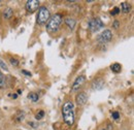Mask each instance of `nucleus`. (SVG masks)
Returning <instances> with one entry per match:
<instances>
[{
    "label": "nucleus",
    "instance_id": "1",
    "mask_svg": "<svg viewBox=\"0 0 134 130\" xmlns=\"http://www.w3.org/2000/svg\"><path fill=\"white\" fill-rule=\"evenodd\" d=\"M62 116L64 122L68 126H72L74 124L75 114H74V104L72 101H66L62 107Z\"/></svg>",
    "mask_w": 134,
    "mask_h": 130
},
{
    "label": "nucleus",
    "instance_id": "2",
    "mask_svg": "<svg viewBox=\"0 0 134 130\" xmlns=\"http://www.w3.org/2000/svg\"><path fill=\"white\" fill-rule=\"evenodd\" d=\"M62 16L60 14H55L54 16L50 17L49 21L47 22V29L49 32H56L58 31L61 23H62Z\"/></svg>",
    "mask_w": 134,
    "mask_h": 130
},
{
    "label": "nucleus",
    "instance_id": "3",
    "mask_svg": "<svg viewBox=\"0 0 134 130\" xmlns=\"http://www.w3.org/2000/svg\"><path fill=\"white\" fill-rule=\"evenodd\" d=\"M50 10L46 7V6H41L38 8V14H37V23L39 25H43L46 24L49 19H50Z\"/></svg>",
    "mask_w": 134,
    "mask_h": 130
},
{
    "label": "nucleus",
    "instance_id": "4",
    "mask_svg": "<svg viewBox=\"0 0 134 130\" xmlns=\"http://www.w3.org/2000/svg\"><path fill=\"white\" fill-rule=\"evenodd\" d=\"M103 27H104V24L99 18H94V19L90 20V22H89V29L92 32H97Z\"/></svg>",
    "mask_w": 134,
    "mask_h": 130
},
{
    "label": "nucleus",
    "instance_id": "5",
    "mask_svg": "<svg viewBox=\"0 0 134 130\" xmlns=\"http://www.w3.org/2000/svg\"><path fill=\"white\" fill-rule=\"evenodd\" d=\"M39 3H40V2H39L38 0H28V1L26 2V5H25L26 10H27L28 13H30V14L36 12V10L38 9V7H39Z\"/></svg>",
    "mask_w": 134,
    "mask_h": 130
},
{
    "label": "nucleus",
    "instance_id": "6",
    "mask_svg": "<svg viewBox=\"0 0 134 130\" xmlns=\"http://www.w3.org/2000/svg\"><path fill=\"white\" fill-rule=\"evenodd\" d=\"M111 38H113V33H111V31H110V30H104V31L97 37V40H98L99 42H101V44H105V42L110 41Z\"/></svg>",
    "mask_w": 134,
    "mask_h": 130
},
{
    "label": "nucleus",
    "instance_id": "7",
    "mask_svg": "<svg viewBox=\"0 0 134 130\" xmlns=\"http://www.w3.org/2000/svg\"><path fill=\"white\" fill-rule=\"evenodd\" d=\"M85 82H86L85 75H80V77H77L76 80L73 83V85H72V91H77V90H80V89L83 87Z\"/></svg>",
    "mask_w": 134,
    "mask_h": 130
},
{
    "label": "nucleus",
    "instance_id": "8",
    "mask_svg": "<svg viewBox=\"0 0 134 130\" xmlns=\"http://www.w3.org/2000/svg\"><path fill=\"white\" fill-rule=\"evenodd\" d=\"M87 99H88L87 94H86L85 92H81V93H79V94L76 95L75 101H76V103H77L79 105H84V104H86V102H87Z\"/></svg>",
    "mask_w": 134,
    "mask_h": 130
},
{
    "label": "nucleus",
    "instance_id": "9",
    "mask_svg": "<svg viewBox=\"0 0 134 130\" xmlns=\"http://www.w3.org/2000/svg\"><path fill=\"white\" fill-rule=\"evenodd\" d=\"M104 85H105V83L102 79H96L92 83V88L94 90H101L104 88Z\"/></svg>",
    "mask_w": 134,
    "mask_h": 130
},
{
    "label": "nucleus",
    "instance_id": "10",
    "mask_svg": "<svg viewBox=\"0 0 134 130\" xmlns=\"http://www.w3.org/2000/svg\"><path fill=\"white\" fill-rule=\"evenodd\" d=\"M14 15V10H13V8H10V7H6V8H4V10H3V17L5 18V19H10Z\"/></svg>",
    "mask_w": 134,
    "mask_h": 130
},
{
    "label": "nucleus",
    "instance_id": "11",
    "mask_svg": "<svg viewBox=\"0 0 134 130\" xmlns=\"http://www.w3.org/2000/svg\"><path fill=\"white\" fill-rule=\"evenodd\" d=\"M65 23H66V25L68 26V28L74 29V27H75V20L74 19H72V18H66L65 19Z\"/></svg>",
    "mask_w": 134,
    "mask_h": 130
},
{
    "label": "nucleus",
    "instance_id": "12",
    "mask_svg": "<svg viewBox=\"0 0 134 130\" xmlns=\"http://www.w3.org/2000/svg\"><path fill=\"white\" fill-rule=\"evenodd\" d=\"M110 69H111L113 72L119 73L122 70V66H121V64H119V63H114V64L110 65Z\"/></svg>",
    "mask_w": 134,
    "mask_h": 130
},
{
    "label": "nucleus",
    "instance_id": "13",
    "mask_svg": "<svg viewBox=\"0 0 134 130\" xmlns=\"http://www.w3.org/2000/svg\"><path fill=\"white\" fill-rule=\"evenodd\" d=\"M121 8H122V12L125 13V14H128V13L130 12V9H131L130 4L127 3V2H123L122 5H121Z\"/></svg>",
    "mask_w": 134,
    "mask_h": 130
},
{
    "label": "nucleus",
    "instance_id": "14",
    "mask_svg": "<svg viewBox=\"0 0 134 130\" xmlns=\"http://www.w3.org/2000/svg\"><path fill=\"white\" fill-rule=\"evenodd\" d=\"M5 87V79L4 75L2 74V72L0 71V89H3Z\"/></svg>",
    "mask_w": 134,
    "mask_h": 130
},
{
    "label": "nucleus",
    "instance_id": "15",
    "mask_svg": "<svg viewBox=\"0 0 134 130\" xmlns=\"http://www.w3.org/2000/svg\"><path fill=\"white\" fill-rule=\"evenodd\" d=\"M28 98H29V99H31L33 102H36V101L38 100V95H37V94H35V93H30V94L28 95Z\"/></svg>",
    "mask_w": 134,
    "mask_h": 130
},
{
    "label": "nucleus",
    "instance_id": "16",
    "mask_svg": "<svg viewBox=\"0 0 134 130\" xmlns=\"http://www.w3.org/2000/svg\"><path fill=\"white\" fill-rule=\"evenodd\" d=\"M43 116H44V112H43V111H39V112L36 114L35 118H36L37 120H40V119H42V118H43Z\"/></svg>",
    "mask_w": 134,
    "mask_h": 130
},
{
    "label": "nucleus",
    "instance_id": "17",
    "mask_svg": "<svg viewBox=\"0 0 134 130\" xmlns=\"http://www.w3.org/2000/svg\"><path fill=\"white\" fill-rule=\"evenodd\" d=\"M24 117H25V114L24 113H22V112H19L18 113V116H17V121H23L24 120Z\"/></svg>",
    "mask_w": 134,
    "mask_h": 130
},
{
    "label": "nucleus",
    "instance_id": "18",
    "mask_svg": "<svg viewBox=\"0 0 134 130\" xmlns=\"http://www.w3.org/2000/svg\"><path fill=\"white\" fill-rule=\"evenodd\" d=\"M120 10H121V9H120L119 7H115L114 9H111V12H110V14H111L113 16H116V15H118V14L120 13Z\"/></svg>",
    "mask_w": 134,
    "mask_h": 130
},
{
    "label": "nucleus",
    "instance_id": "19",
    "mask_svg": "<svg viewBox=\"0 0 134 130\" xmlns=\"http://www.w3.org/2000/svg\"><path fill=\"white\" fill-rule=\"evenodd\" d=\"M0 67L2 68V69H4V70H8V68H7V65L5 64L1 59H0Z\"/></svg>",
    "mask_w": 134,
    "mask_h": 130
},
{
    "label": "nucleus",
    "instance_id": "20",
    "mask_svg": "<svg viewBox=\"0 0 134 130\" xmlns=\"http://www.w3.org/2000/svg\"><path fill=\"white\" fill-rule=\"evenodd\" d=\"M111 117H113L114 120H118V119L120 118V114H119L118 112H114V113L111 114Z\"/></svg>",
    "mask_w": 134,
    "mask_h": 130
},
{
    "label": "nucleus",
    "instance_id": "21",
    "mask_svg": "<svg viewBox=\"0 0 134 130\" xmlns=\"http://www.w3.org/2000/svg\"><path fill=\"white\" fill-rule=\"evenodd\" d=\"M10 64L14 65V66H18V65H19V61H18L17 59L12 58V59H10Z\"/></svg>",
    "mask_w": 134,
    "mask_h": 130
},
{
    "label": "nucleus",
    "instance_id": "22",
    "mask_svg": "<svg viewBox=\"0 0 134 130\" xmlns=\"http://www.w3.org/2000/svg\"><path fill=\"white\" fill-rule=\"evenodd\" d=\"M119 25H120L119 21H115V22H114V24H113V27H114L115 29H118V28H119Z\"/></svg>",
    "mask_w": 134,
    "mask_h": 130
},
{
    "label": "nucleus",
    "instance_id": "23",
    "mask_svg": "<svg viewBox=\"0 0 134 130\" xmlns=\"http://www.w3.org/2000/svg\"><path fill=\"white\" fill-rule=\"evenodd\" d=\"M9 96H10L12 98H14V99H16V98L18 97V94H15V93L13 94V93H12V94H9Z\"/></svg>",
    "mask_w": 134,
    "mask_h": 130
},
{
    "label": "nucleus",
    "instance_id": "24",
    "mask_svg": "<svg viewBox=\"0 0 134 130\" xmlns=\"http://www.w3.org/2000/svg\"><path fill=\"white\" fill-rule=\"evenodd\" d=\"M22 72H23L24 74H26V75H31V73H30V72H27V71H25V70H23Z\"/></svg>",
    "mask_w": 134,
    "mask_h": 130
},
{
    "label": "nucleus",
    "instance_id": "25",
    "mask_svg": "<svg viewBox=\"0 0 134 130\" xmlns=\"http://www.w3.org/2000/svg\"><path fill=\"white\" fill-rule=\"evenodd\" d=\"M111 129H113L111 125H110V124H108V128H107V130H111Z\"/></svg>",
    "mask_w": 134,
    "mask_h": 130
},
{
    "label": "nucleus",
    "instance_id": "26",
    "mask_svg": "<svg viewBox=\"0 0 134 130\" xmlns=\"http://www.w3.org/2000/svg\"><path fill=\"white\" fill-rule=\"evenodd\" d=\"M101 130H104V129H101Z\"/></svg>",
    "mask_w": 134,
    "mask_h": 130
}]
</instances>
